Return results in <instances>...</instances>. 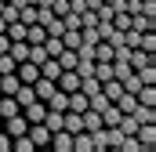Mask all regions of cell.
Wrapping results in <instances>:
<instances>
[{
    "label": "cell",
    "mask_w": 156,
    "mask_h": 152,
    "mask_svg": "<svg viewBox=\"0 0 156 152\" xmlns=\"http://www.w3.org/2000/svg\"><path fill=\"white\" fill-rule=\"evenodd\" d=\"M55 83H58V91H66V94H69V91H76V87H80V73H76V69H62Z\"/></svg>",
    "instance_id": "obj_2"
},
{
    "label": "cell",
    "mask_w": 156,
    "mask_h": 152,
    "mask_svg": "<svg viewBox=\"0 0 156 152\" xmlns=\"http://www.w3.org/2000/svg\"><path fill=\"white\" fill-rule=\"evenodd\" d=\"M11 98H15V102H18V109H22V105H29V102H33V98H37V94H33V83H18V91H15V94H11Z\"/></svg>",
    "instance_id": "obj_6"
},
{
    "label": "cell",
    "mask_w": 156,
    "mask_h": 152,
    "mask_svg": "<svg viewBox=\"0 0 156 152\" xmlns=\"http://www.w3.org/2000/svg\"><path fill=\"white\" fill-rule=\"evenodd\" d=\"M15 76H18L22 83H37V80H40V65H33V62L26 58V62H18V65H15Z\"/></svg>",
    "instance_id": "obj_1"
},
{
    "label": "cell",
    "mask_w": 156,
    "mask_h": 152,
    "mask_svg": "<svg viewBox=\"0 0 156 152\" xmlns=\"http://www.w3.org/2000/svg\"><path fill=\"white\" fill-rule=\"evenodd\" d=\"M134 134H138V141H142L145 149H153V141H156V127H153V123H142Z\"/></svg>",
    "instance_id": "obj_8"
},
{
    "label": "cell",
    "mask_w": 156,
    "mask_h": 152,
    "mask_svg": "<svg viewBox=\"0 0 156 152\" xmlns=\"http://www.w3.org/2000/svg\"><path fill=\"white\" fill-rule=\"evenodd\" d=\"M18 83H22V80H18L15 73H0V94H15Z\"/></svg>",
    "instance_id": "obj_9"
},
{
    "label": "cell",
    "mask_w": 156,
    "mask_h": 152,
    "mask_svg": "<svg viewBox=\"0 0 156 152\" xmlns=\"http://www.w3.org/2000/svg\"><path fill=\"white\" fill-rule=\"evenodd\" d=\"M26 127H29V123H26V116H22V112H15V116H7V119H4V130H7L11 138L26 134Z\"/></svg>",
    "instance_id": "obj_3"
},
{
    "label": "cell",
    "mask_w": 156,
    "mask_h": 152,
    "mask_svg": "<svg viewBox=\"0 0 156 152\" xmlns=\"http://www.w3.org/2000/svg\"><path fill=\"white\" fill-rule=\"evenodd\" d=\"M51 145L62 149V152H69L73 149V134H69V130H55V134H51Z\"/></svg>",
    "instance_id": "obj_7"
},
{
    "label": "cell",
    "mask_w": 156,
    "mask_h": 152,
    "mask_svg": "<svg viewBox=\"0 0 156 152\" xmlns=\"http://www.w3.org/2000/svg\"><path fill=\"white\" fill-rule=\"evenodd\" d=\"M26 134H29V141H33V145H47V141H51V130H47L44 123H29V127H26Z\"/></svg>",
    "instance_id": "obj_4"
},
{
    "label": "cell",
    "mask_w": 156,
    "mask_h": 152,
    "mask_svg": "<svg viewBox=\"0 0 156 152\" xmlns=\"http://www.w3.org/2000/svg\"><path fill=\"white\" fill-rule=\"evenodd\" d=\"M44 40H47V29H44L40 22L26 26V43H44Z\"/></svg>",
    "instance_id": "obj_5"
},
{
    "label": "cell",
    "mask_w": 156,
    "mask_h": 152,
    "mask_svg": "<svg viewBox=\"0 0 156 152\" xmlns=\"http://www.w3.org/2000/svg\"><path fill=\"white\" fill-rule=\"evenodd\" d=\"M94 62H113V43L109 40H98L94 43Z\"/></svg>",
    "instance_id": "obj_10"
},
{
    "label": "cell",
    "mask_w": 156,
    "mask_h": 152,
    "mask_svg": "<svg viewBox=\"0 0 156 152\" xmlns=\"http://www.w3.org/2000/svg\"><path fill=\"white\" fill-rule=\"evenodd\" d=\"M44 29H47V36H62V33H66V26H62V15H51V18L44 22Z\"/></svg>",
    "instance_id": "obj_11"
},
{
    "label": "cell",
    "mask_w": 156,
    "mask_h": 152,
    "mask_svg": "<svg viewBox=\"0 0 156 152\" xmlns=\"http://www.w3.org/2000/svg\"><path fill=\"white\" fill-rule=\"evenodd\" d=\"M15 65H18V62H15L11 54H0V73H15Z\"/></svg>",
    "instance_id": "obj_12"
},
{
    "label": "cell",
    "mask_w": 156,
    "mask_h": 152,
    "mask_svg": "<svg viewBox=\"0 0 156 152\" xmlns=\"http://www.w3.org/2000/svg\"><path fill=\"white\" fill-rule=\"evenodd\" d=\"M0 130H4V119H0Z\"/></svg>",
    "instance_id": "obj_13"
}]
</instances>
